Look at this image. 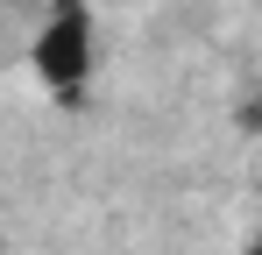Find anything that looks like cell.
I'll use <instances>...</instances> for the list:
<instances>
[{"instance_id":"6da1fadb","label":"cell","mask_w":262,"mask_h":255,"mask_svg":"<svg viewBox=\"0 0 262 255\" xmlns=\"http://www.w3.org/2000/svg\"><path fill=\"white\" fill-rule=\"evenodd\" d=\"M29 71L57 107H78L92 92V71H99V36H92V7L85 0H50L43 29L29 42Z\"/></svg>"}]
</instances>
